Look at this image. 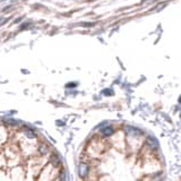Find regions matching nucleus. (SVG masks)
Returning a JSON list of instances; mask_svg holds the SVG:
<instances>
[{
    "instance_id": "f257e3e1",
    "label": "nucleus",
    "mask_w": 181,
    "mask_h": 181,
    "mask_svg": "<svg viewBox=\"0 0 181 181\" xmlns=\"http://www.w3.org/2000/svg\"><path fill=\"white\" fill-rule=\"evenodd\" d=\"M87 172H88V168H87V165L84 164V163H82V164L79 165V173H80V175H85Z\"/></svg>"
},
{
    "instance_id": "f03ea898",
    "label": "nucleus",
    "mask_w": 181,
    "mask_h": 181,
    "mask_svg": "<svg viewBox=\"0 0 181 181\" xmlns=\"http://www.w3.org/2000/svg\"><path fill=\"white\" fill-rule=\"evenodd\" d=\"M112 131H113V130H112V128H111V127H105V128L102 130V134L104 135V136H109V135H111V134H112Z\"/></svg>"
},
{
    "instance_id": "7ed1b4c3",
    "label": "nucleus",
    "mask_w": 181,
    "mask_h": 181,
    "mask_svg": "<svg viewBox=\"0 0 181 181\" xmlns=\"http://www.w3.org/2000/svg\"><path fill=\"white\" fill-rule=\"evenodd\" d=\"M52 161H55V164H58V163H59V160H58V158H57V156H52Z\"/></svg>"
}]
</instances>
